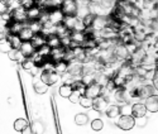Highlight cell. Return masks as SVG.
<instances>
[{
    "mask_svg": "<svg viewBox=\"0 0 158 134\" xmlns=\"http://www.w3.org/2000/svg\"><path fill=\"white\" fill-rule=\"evenodd\" d=\"M70 38H71V42L72 43H76L78 46H82L84 42L86 41L87 38V34L85 32H76V31H72L70 33Z\"/></svg>",
    "mask_w": 158,
    "mask_h": 134,
    "instance_id": "obj_17",
    "label": "cell"
},
{
    "mask_svg": "<svg viewBox=\"0 0 158 134\" xmlns=\"http://www.w3.org/2000/svg\"><path fill=\"white\" fill-rule=\"evenodd\" d=\"M144 105H146L147 111L158 113V95H152L148 99H146L144 100Z\"/></svg>",
    "mask_w": 158,
    "mask_h": 134,
    "instance_id": "obj_15",
    "label": "cell"
},
{
    "mask_svg": "<svg viewBox=\"0 0 158 134\" xmlns=\"http://www.w3.org/2000/svg\"><path fill=\"white\" fill-rule=\"evenodd\" d=\"M118 4V0H101L100 5L102 9H113Z\"/></svg>",
    "mask_w": 158,
    "mask_h": 134,
    "instance_id": "obj_36",
    "label": "cell"
},
{
    "mask_svg": "<svg viewBox=\"0 0 158 134\" xmlns=\"http://www.w3.org/2000/svg\"><path fill=\"white\" fill-rule=\"evenodd\" d=\"M77 20H78V18L77 17H64V19H63V22H62V24L67 28L70 32H72L73 29H75V25H76V23H77Z\"/></svg>",
    "mask_w": 158,
    "mask_h": 134,
    "instance_id": "obj_26",
    "label": "cell"
},
{
    "mask_svg": "<svg viewBox=\"0 0 158 134\" xmlns=\"http://www.w3.org/2000/svg\"><path fill=\"white\" fill-rule=\"evenodd\" d=\"M72 91H73L72 86H71V85H66V84L61 85V87L58 89V94H60V95H61L62 98H67V99L71 96Z\"/></svg>",
    "mask_w": 158,
    "mask_h": 134,
    "instance_id": "obj_29",
    "label": "cell"
},
{
    "mask_svg": "<svg viewBox=\"0 0 158 134\" xmlns=\"http://www.w3.org/2000/svg\"><path fill=\"white\" fill-rule=\"evenodd\" d=\"M147 122H148L147 116H143V118H138V119H135V125H138L139 128H144V127L147 125Z\"/></svg>",
    "mask_w": 158,
    "mask_h": 134,
    "instance_id": "obj_43",
    "label": "cell"
},
{
    "mask_svg": "<svg viewBox=\"0 0 158 134\" xmlns=\"http://www.w3.org/2000/svg\"><path fill=\"white\" fill-rule=\"evenodd\" d=\"M31 43L32 46L35 48V49H39V48H42L43 46H46L47 43V39H46V36L41 32V33H37L33 36V38L31 39Z\"/></svg>",
    "mask_w": 158,
    "mask_h": 134,
    "instance_id": "obj_16",
    "label": "cell"
},
{
    "mask_svg": "<svg viewBox=\"0 0 158 134\" xmlns=\"http://www.w3.org/2000/svg\"><path fill=\"white\" fill-rule=\"evenodd\" d=\"M64 15L61 11V9H53V10H48V20L53 24V25H58L63 22Z\"/></svg>",
    "mask_w": 158,
    "mask_h": 134,
    "instance_id": "obj_13",
    "label": "cell"
},
{
    "mask_svg": "<svg viewBox=\"0 0 158 134\" xmlns=\"http://www.w3.org/2000/svg\"><path fill=\"white\" fill-rule=\"evenodd\" d=\"M108 106H109V103H108V99L100 95L95 99H93V109L99 111V113H105L108 109Z\"/></svg>",
    "mask_w": 158,
    "mask_h": 134,
    "instance_id": "obj_9",
    "label": "cell"
},
{
    "mask_svg": "<svg viewBox=\"0 0 158 134\" xmlns=\"http://www.w3.org/2000/svg\"><path fill=\"white\" fill-rule=\"evenodd\" d=\"M147 114V109H146V105L144 103H135L131 106V116L134 119H138V118H143L146 116Z\"/></svg>",
    "mask_w": 158,
    "mask_h": 134,
    "instance_id": "obj_14",
    "label": "cell"
},
{
    "mask_svg": "<svg viewBox=\"0 0 158 134\" xmlns=\"http://www.w3.org/2000/svg\"><path fill=\"white\" fill-rule=\"evenodd\" d=\"M114 98L118 103H122V104H129L130 95H129V90L127 87H116L114 90Z\"/></svg>",
    "mask_w": 158,
    "mask_h": 134,
    "instance_id": "obj_8",
    "label": "cell"
},
{
    "mask_svg": "<svg viewBox=\"0 0 158 134\" xmlns=\"http://www.w3.org/2000/svg\"><path fill=\"white\" fill-rule=\"evenodd\" d=\"M64 56H66V48L64 47H56V48H51V52H49V61L52 62H58V61H62L64 60Z\"/></svg>",
    "mask_w": 158,
    "mask_h": 134,
    "instance_id": "obj_11",
    "label": "cell"
},
{
    "mask_svg": "<svg viewBox=\"0 0 158 134\" xmlns=\"http://www.w3.org/2000/svg\"><path fill=\"white\" fill-rule=\"evenodd\" d=\"M11 2H13V0H0V3H2L4 6H6V8L11 4Z\"/></svg>",
    "mask_w": 158,
    "mask_h": 134,
    "instance_id": "obj_46",
    "label": "cell"
},
{
    "mask_svg": "<svg viewBox=\"0 0 158 134\" xmlns=\"http://www.w3.org/2000/svg\"><path fill=\"white\" fill-rule=\"evenodd\" d=\"M18 36L22 39V42H31V39L33 38L34 33H33V31L29 28V27L27 25V23H25V25L20 29V32H19Z\"/></svg>",
    "mask_w": 158,
    "mask_h": 134,
    "instance_id": "obj_19",
    "label": "cell"
},
{
    "mask_svg": "<svg viewBox=\"0 0 158 134\" xmlns=\"http://www.w3.org/2000/svg\"><path fill=\"white\" fill-rule=\"evenodd\" d=\"M113 55L116 58V61H122V62L129 61V58H130V52L128 51L127 46H124L122 43H118L113 48Z\"/></svg>",
    "mask_w": 158,
    "mask_h": 134,
    "instance_id": "obj_1",
    "label": "cell"
},
{
    "mask_svg": "<svg viewBox=\"0 0 158 134\" xmlns=\"http://www.w3.org/2000/svg\"><path fill=\"white\" fill-rule=\"evenodd\" d=\"M31 128H32V130H33V133L34 134H42L43 132H44V127H43V124L41 123V122H34L32 125H31Z\"/></svg>",
    "mask_w": 158,
    "mask_h": 134,
    "instance_id": "obj_34",
    "label": "cell"
},
{
    "mask_svg": "<svg viewBox=\"0 0 158 134\" xmlns=\"http://www.w3.org/2000/svg\"><path fill=\"white\" fill-rule=\"evenodd\" d=\"M120 114L122 115H131V106L129 104H124L120 106Z\"/></svg>",
    "mask_w": 158,
    "mask_h": 134,
    "instance_id": "obj_42",
    "label": "cell"
},
{
    "mask_svg": "<svg viewBox=\"0 0 158 134\" xmlns=\"http://www.w3.org/2000/svg\"><path fill=\"white\" fill-rule=\"evenodd\" d=\"M27 25L33 31L34 34L41 33V32H42V28H43V25L41 24V22H39V20H31V22L27 23Z\"/></svg>",
    "mask_w": 158,
    "mask_h": 134,
    "instance_id": "obj_31",
    "label": "cell"
},
{
    "mask_svg": "<svg viewBox=\"0 0 158 134\" xmlns=\"http://www.w3.org/2000/svg\"><path fill=\"white\" fill-rule=\"evenodd\" d=\"M20 65H22L23 69H24V70H27V71H31V70L33 69V67H35V63L33 62V60H32V58H25Z\"/></svg>",
    "mask_w": 158,
    "mask_h": 134,
    "instance_id": "obj_37",
    "label": "cell"
},
{
    "mask_svg": "<svg viewBox=\"0 0 158 134\" xmlns=\"http://www.w3.org/2000/svg\"><path fill=\"white\" fill-rule=\"evenodd\" d=\"M90 5V4H89ZM89 5H77V13H76V17L78 19H84L85 17H87L90 13V6Z\"/></svg>",
    "mask_w": 158,
    "mask_h": 134,
    "instance_id": "obj_27",
    "label": "cell"
},
{
    "mask_svg": "<svg viewBox=\"0 0 158 134\" xmlns=\"http://www.w3.org/2000/svg\"><path fill=\"white\" fill-rule=\"evenodd\" d=\"M8 57L11 60V61H14V62H23L25 60L24 55L20 52V49H11L9 53H8Z\"/></svg>",
    "mask_w": 158,
    "mask_h": 134,
    "instance_id": "obj_24",
    "label": "cell"
},
{
    "mask_svg": "<svg viewBox=\"0 0 158 134\" xmlns=\"http://www.w3.org/2000/svg\"><path fill=\"white\" fill-rule=\"evenodd\" d=\"M6 36H8V31H6V28H3V27H0V41L5 39Z\"/></svg>",
    "mask_w": 158,
    "mask_h": 134,
    "instance_id": "obj_44",
    "label": "cell"
},
{
    "mask_svg": "<svg viewBox=\"0 0 158 134\" xmlns=\"http://www.w3.org/2000/svg\"><path fill=\"white\" fill-rule=\"evenodd\" d=\"M29 124H28V122H27V119H23V118H20V119H17L15 122H14V129L17 130V132H23L25 128H27Z\"/></svg>",
    "mask_w": 158,
    "mask_h": 134,
    "instance_id": "obj_32",
    "label": "cell"
},
{
    "mask_svg": "<svg viewBox=\"0 0 158 134\" xmlns=\"http://www.w3.org/2000/svg\"><path fill=\"white\" fill-rule=\"evenodd\" d=\"M91 128H93V130H95V132H99L104 128V122L101 119H94L93 122H91Z\"/></svg>",
    "mask_w": 158,
    "mask_h": 134,
    "instance_id": "obj_38",
    "label": "cell"
},
{
    "mask_svg": "<svg viewBox=\"0 0 158 134\" xmlns=\"http://www.w3.org/2000/svg\"><path fill=\"white\" fill-rule=\"evenodd\" d=\"M78 104H80L82 108L85 109H89V108H93V99H90V98H86V96H81L80 101H78Z\"/></svg>",
    "mask_w": 158,
    "mask_h": 134,
    "instance_id": "obj_35",
    "label": "cell"
},
{
    "mask_svg": "<svg viewBox=\"0 0 158 134\" xmlns=\"http://www.w3.org/2000/svg\"><path fill=\"white\" fill-rule=\"evenodd\" d=\"M60 9L63 13L64 17H76L77 4H76L75 0H63Z\"/></svg>",
    "mask_w": 158,
    "mask_h": 134,
    "instance_id": "obj_3",
    "label": "cell"
},
{
    "mask_svg": "<svg viewBox=\"0 0 158 134\" xmlns=\"http://www.w3.org/2000/svg\"><path fill=\"white\" fill-rule=\"evenodd\" d=\"M13 48H11V46H10V43H9V41L5 38V39H3V41H0V52H3V53H8L11 51Z\"/></svg>",
    "mask_w": 158,
    "mask_h": 134,
    "instance_id": "obj_33",
    "label": "cell"
},
{
    "mask_svg": "<svg viewBox=\"0 0 158 134\" xmlns=\"http://www.w3.org/2000/svg\"><path fill=\"white\" fill-rule=\"evenodd\" d=\"M33 89H34L35 94H38V95H43V94H46L47 90H48V85H46L44 82H42L41 80H39V81H35L34 82Z\"/></svg>",
    "mask_w": 158,
    "mask_h": 134,
    "instance_id": "obj_28",
    "label": "cell"
},
{
    "mask_svg": "<svg viewBox=\"0 0 158 134\" xmlns=\"http://www.w3.org/2000/svg\"><path fill=\"white\" fill-rule=\"evenodd\" d=\"M101 91H102V86L99 85L98 82H94V84L86 86L84 96L90 98V99H95V98H98V96L101 95Z\"/></svg>",
    "mask_w": 158,
    "mask_h": 134,
    "instance_id": "obj_10",
    "label": "cell"
},
{
    "mask_svg": "<svg viewBox=\"0 0 158 134\" xmlns=\"http://www.w3.org/2000/svg\"><path fill=\"white\" fill-rule=\"evenodd\" d=\"M137 91H138V99H142V100H146L149 96L156 95L154 94L156 89L153 87V85H149V84H139L137 86Z\"/></svg>",
    "mask_w": 158,
    "mask_h": 134,
    "instance_id": "obj_4",
    "label": "cell"
},
{
    "mask_svg": "<svg viewBox=\"0 0 158 134\" xmlns=\"http://www.w3.org/2000/svg\"><path fill=\"white\" fill-rule=\"evenodd\" d=\"M46 39H47V46L49 48H56V47H61V38L55 34V33H51L48 36H46Z\"/></svg>",
    "mask_w": 158,
    "mask_h": 134,
    "instance_id": "obj_20",
    "label": "cell"
},
{
    "mask_svg": "<svg viewBox=\"0 0 158 134\" xmlns=\"http://www.w3.org/2000/svg\"><path fill=\"white\" fill-rule=\"evenodd\" d=\"M116 125L122 130H130L135 127V119L131 115H122L118 119Z\"/></svg>",
    "mask_w": 158,
    "mask_h": 134,
    "instance_id": "obj_5",
    "label": "cell"
},
{
    "mask_svg": "<svg viewBox=\"0 0 158 134\" xmlns=\"http://www.w3.org/2000/svg\"><path fill=\"white\" fill-rule=\"evenodd\" d=\"M105 113H106V116L110 118V119L118 118L120 115V106L119 105H109Z\"/></svg>",
    "mask_w": 158,
    "mask_h": 134,
    "instance_id": "obj_25",
    "label": "cell"
},
{
    "mask_svg": "<svg viewBox=\"0 0 158 134\" xmlns=\"http://www.w3.org/2000/svg\"><path fill=\"white\" fill-rule=\"evenodd\" d=\"M35 5V0H20V6L25 10H29Z\"/></svg>",
    "mask_w": 158,
    "mask_h": 134,
    "instance_id": "obj_40",
    "label": "cell"
},
{
    "mask_svg": "<svg viewBox=\"0 0 158 134\" xmlns=\"http://www.w3.org/2000/svg\"><path fill=\"white\" fill-rule=\"evenodd\" d=\"M6 39L9 41L10 46L13 49H19L20 48V44H22V39L19 38L18 34H8L6 36Z\"/></svg>",
    "mask_w": 158,
    "mask_h": 134,
    "instance_id": "obj_23",
    "label": "cell"
},
{
    "mask_svg": "<svg viewBox=\"0 0 158 134\" xmlns=\"http://www.w3.org/2000/svg\"><path fill=\"white\" fill-rule=\"evenodd\" d=\"M41 81L44 82L46 85H55L58 80H60V75L53 70V69H51V70H43L41 72Z\"/></svg>",
    "mask_w": 158,
    "mask_h": 134,
    "instance_id": "obj_2",
    "label": "cell"
},
{
    "mask_svg": "<svg viewBox=\"0 0 158 134\" xmlns=\"http://www.w3.org/2000/svg\"><path fill=\"white\" fill-rule=\"evenodd\" d=\"M67 67H69V62L64 61V60L53 63V70H55L58 75H62V73L67 72Z\"/></svg>",
    "mask_w": 158,
    "mask_h": 134,
    "instance_id": "obj_22",
    "label": "cell"
},
{
    "mask_svg": "<svg viewBox=\"0 0 158 134\" xmlns=\"http://www.w3.org/2000/svg\"><path fill=\"white\" fill-rule=\"evenodd\" d=\"M101 0H89V3L90 4H100Z\"/></svg>",
    "mask_w": 158,
    "mask_h": 134,
    "instance_id": "obj_47",
    "label": "cell"
},
{
    "mask_svg": "<svg viewBox=\"0 0 158 134\" xmlns=\"http://www.w3.org/2000/svg\"><path fill=\"white\" fill-rule=\"evenodd\" d=\"M22 133H23V134H34V133H33V130H32V128H31V125H28V127L25 128Z\"/></svg>",
    "mask_w": 158,
    "mask_h": 134,
    "instance_id": "obj_45",
    "label": "cell"
},
{
    "mask_svg": "<svg viewBox=\"0 0 158 134\" xmlns=\"http://www.w3.org/2000/svg\"><path fill=\"white\" fill-rule=\"evenodd\" d=\"M81 95H82L81 92L73 90L72 94H71V96H70L69 99H70V101H71L72 104H78V101H80V99H81Z\"/></svg>",
    "mask_w": 158,
    "mask_h": 134,
    "instance_id": "obj_39",
    "label": "cell"
},
{
    "mask_svg": "<svg viewBox=\"0 0 158 134\" xmlns=\"http://www.w3.org/2000/svg\"><path fill=\"white\" fill-rule=\"evenodd\" d=\"M42 14V9L38 8L37 5H34L33 8H31L29 10H27V17H28V22L31 20H38L39 17Z\"/></svg>",
    "mask_w": 158,
    "mask_h": 134,
    "instance_id": "obj_21",
    "label": "cell"
},
{
    "mask_svg": "<svg viewBox=\"0 0 158 134\" xmlns=\"http://www.w3.org/2000/svg\"><path fill=\"white\" fill-rule=\"evenodd\" d=\"M20 52L24 55V57L25 58H32V56L34 55V52L37 51L33 46H32V43L31 42H22V44H20Z\"/></svg>",
    "mask_w": 158,
    "mask_h": 134,
    "instance_id": "obj_18",
    "label": "cell"
},
{
    "mask_svg": "<svg viewBox=\"0 0 158 134\" xmlns=\"http://www.w3.org/2000/svg\"><path fill=\"white\" fill-rule=\"evenodd\" d=\"M11 20L19 22V23H27L28 22L27 10H25L24 8H22V6L14 9V10L11 11Z\"/></svg>",
    "mask_w": 158,
    "mask_h": 134,
    "instance_id": "obj_12",
    "label": "cell"
},
{
    "mask_svg": "<svg viewBox=\"0 0 158 134\" xmlns=\"http://www.w3.org/2000/svg\"><path fill=\"white\" fill-rule=\"evenodd\" d=\"M94 19H95V15H94V14H89L87 17H85V18L81 19V20H82V23L85 24L86 28H91V25H93Z\"/></svg>",
    "mask_w": 158,
    "mask_h": 134,
    "instance_id": "obj_41",
    "label": "cell"
},
{
    "mask_svg": "<svg viewBox=\"0 0 158 134\" xmlns=\"http://www.w3.org/2000/svg\"><path fill=\"white\" fill-rule=\"evenodd\" d=\"M109 24H110L109 14L108 15H96L94 22H93V25H91V29L100 32V31L106 28V27H109Z\"/></svg>",
    "mask_w": 158,
    "mask_h": 134,
    "instance_id": "obj_7",
    "label": "cell"
},
{
    "mask_svg": "<svg viewBox=\"0 0 158 134\" xmlns=\"http://www.w3.org/2000/svg\"><path fill=\"white\" fill-rule=\"evenodd\" d=\"M73 80L76 78H81L82 76V63H80L78 61H71L69 62V67H67V72Z\"/></svg>",
    "mask_w": 158,
    "mask_h": 134,
    "instance_id": "obj_6",
    "label": "cell"
},
{
    "mask_svg": "<svg viewBox=\"0 0 158 134\" xmlns=\"http://www.w3.org/2000/svg\"><path fill=\"white\" fill-rule=\"evenodd\" d=\"M75 123H76L77 125H80V127L86 125V124L89 123V116H87V114H85V113H78V114H76V116H75Z\"/></svg>",
    "mask_w": 158,
    "mask_h": 134,
    "instance_id": "obj_30",
    "label": "cell"
}]
</instances>
